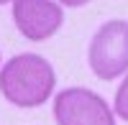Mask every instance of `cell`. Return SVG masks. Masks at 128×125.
Segmentation results:
<instances>
[{
  "label": "cell",
  "instance_id": "obj_1",
  "mask_svg": "<svg viewBox=\"0 0 128 125\" xmlns=\"http://www.w3.org/2000/svg\"><path fill=\"white\" fill-rule=\"evenodd\" d=\"M56 87V71L41 54H16L0 69V95L16 107H41Z\"/></svg>",
  "mask_w": 128,
  "mask_h": 125
},
{
  "label": "cell",
  "instance_id": "obj_2",
  "mask_svg": "<svg viewBox=\"0 0 128 125\" xmlns=\"http://www.w3.org/2000/svg\"><path fill=\"white\" fill-rule=\"evenodd\" d=\"M87 64L98 79L110 82L128 71V20L113 18L92 33L87 46Z\"/></svg>",
  "mask_w": 128,
  "mask_h": 125
},
{
  "label": "cell",
  "instance_id": "obj_3",
  "mask_svg": "<svg viewBox=\"0 0 128 125\" xmlns=\"http://www.w3.org/2000/svg\"><path fill=\"white\" fill-rule=\"evenodd\" d=\"M56 125H115V110L87 87H67L54 97Z\"/></svg>",
  "mask_w": 128,
  "mask_h": 125
},
{
  "label": "cell",
  "instance_id": "obj_4",
  "mask_svg": "<svg viewBox=\"0 0 128 125\" xmlns=\"http://www.w3.org/2000/svg\"><path fill=\"white\" fill-rule=\"evenodd\" d=\"M13 23L28 41H46L64 23V10L54 0H16Z\"/></svg>",
  "mask_w": 128,
  "mask_h": 125
},
{
  "label": "cell",
  "instance_id": "obj_5",
  "mask_svg": "<svg viewBox=\"0 0 128 125\" xmlns=\"http://www.w3.org/2000/svg\"><path fill=\"white\" fill-rule=\"evenodd\" d=\"M113 110H115V115L123 118L128 123V74L123 77L120 82V87L115 89V100H113Z\"/></svg>",
  "mask_w": 128,
  "mask_h": 125
},
{
  "label": "cell",
  "instance_id": "obj_6",
  "mask_svg": "<svg viewBox=\"0 0 128 125\" xmlns=\"http://www.w3.org/2000/svg\"><path fill=\"white\" fill-rule=\"evenodd\" d=\"M87 3H90V0H59V5H67V8H82Z\"/></svg>",
  "mask_w": 128,
  "mask_h": 125
},
{
  "label": "cell",
  "instance_id": "obj_7",
  "mask_svg": "<svg viewBox=\"0 0 128 125\" xmlns=\"http://www.w3.org/2000/svg\"><path fill=\"white\" fill-rule=\"evenodd\" d=\"M5 3H16V0H0V5H5Z\"/></svg>",
  "mask_w": 128,
  "mask_h": 125
},
{
  "label": "cell",
  "instance_id": "obj_8",
  "mask_svg": "<svg viewBox=\"0 0 128 125\" xmlns=\"http://www.w3.org/2000/svg\"><path fill=\"white\" fill-rule=\"evenodd\" d=\"M0 69H3V56H0Z\"/></svg>",
  "mask_w": 128,
  "mask_h": 125
}]
</instances>
